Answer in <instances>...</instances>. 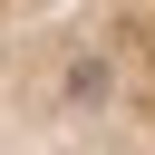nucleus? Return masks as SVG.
<instances>
[{"mask_svg":"<svg viewBox=\"0 0 155 155\" xmlns=\"http://www.w3.org/2000/svg\"><path fill=\"white\" fill-rule=\"evenodd\" d=\"M107 87H116L107 58H78V68H68V97H78V107H107Z\"/></svg>","mask_w":155,"mask_h":155,"instance_id":"1","label":"nucleus"}]
</instances>
